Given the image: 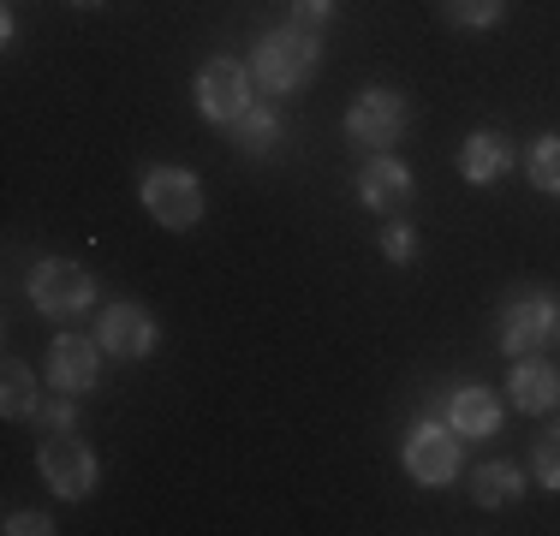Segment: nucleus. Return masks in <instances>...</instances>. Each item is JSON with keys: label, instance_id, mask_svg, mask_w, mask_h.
<instances>
[{"label": "nucleus", "instance_id": "nucleus-16", "mask_svg": "<svg viewBox=\"0 0 560 536\" xmlns=\"http://www.w3.org/2000/svg\"><path fill=\"white\" fill-rule=\"evenodd\" d=\"M36 375L31 364H19V358H7V370H0V411L7 418H36Z\"/></svg>", "mask_w": 560, "mask_h": 536}, {"label": "nucleus", "instance_id": "nucleus-18", "mask_svg": "<svg viewBox=\"0 0 560 536\" xmlns=\"http://www.w3.org/2000/svg\"><path fill=\"white\" fill-rule=\"evenodd\" d=\"M530 185H537V191H549V197H560V138L549 131V138H537L530 143Z\"/></svg>", "mask_w": 560, "mask_h": 536}, {"label": "nucleus", "instance_id": "nucleus-9", "mask_svg": "<svg viewBox=\"0 0 560 536\" xmlns=\"http://www.w3.org/2000/svg\"><path fill=\"white\" fill-rule=\"evenodd\" d=\"M96 340H102V352L108 358H150L155 352V316L143 311V304H108L96 322Z\"/></svg>", "mask_w": 560, "mask_h": 536}, {"label": "nucleus", "instance_id": "nucleus-22", "mask_svg": "<svg viewBox=\"0 0 560 536\" xmlns=\"http://www.w3.org/2000/svg\"><path fill=\"white\" fill-rule=\"evenodd\" d=\"M382 250H388V263H411L418 257V233H411V226H388V233H382Z\"/></svg>", "mask_w": 560, "mask_h": 536}, {"label": "nucleus", "instance_id": "nucleus-11", "mask_svg": "<svg viewBox=\"0 0 560 536\" xmlns=\"http://www.w3.org/2000/svg\"><path fill=\"white\" fill-rule=\"evenodd\" d=\"M358 197H364V209L376 214H399L411 203V167L394 155H376L364 173H358Z\"/></svg>", "mask_w": 560, "mask_h": 536}, {"label": "nucleus", "instance_id": "nucleus-13", "mask_svg": "<svg viewBox=\"0 0 560 536\" xmlns=\"http://www.w3.org/2000/svg\"><path fill=\"white\" fill-rule=\"evenodd\" d=\"M447 429H459L465 441H483L501 429V399L489 394V387H459V394H447Z\"/></svg>", "mask_w": 560, "mask_h": 536}, {"label": "nucleus", "instance_id": "nucleus-5", "mask_svg": "<svg viewBox=\"0 0 560 536\" xmlns=\"http://www.w3.org/2000/svg\"><path fill=\"white\" fill-rule=\"evenodd\" d=\"M560 328L555 316V299L549 292H518V299H506L501 311V352L506 358H530L537 346H549Z\"/></svg>", "mask_w": 560, "mask_h": 536}, {"label": "nucleus", "instance_id": "nucleus-25", "mask_svg": "<svg viewBox=\"0 0 560 536\" xmlns=\"http://www.w3.org/2000/svg\"><path fill=\"white\" fill-rule=\"evenodd\" d=\"M72 7H108V0H72Z\"/></svg>", "mask_w": 560, "mask_h": 536}, {"label": "nucleus", "instance_id": "nucleus-24", "mask_svg": "<svg viewBox=\"0 0 560 536\" xmlns=\"http://www.w3.org/2000/svg\"><path fill=\"white\" fill-rule=\"evenodd\" d=\"M36 418L48 429H72V399H55V406H36Z\"/></svg>", "mask_w": 560, "mask_h": 536}, {"label": "nucleus", "instance_id": "nucleus-15", "mask_svg": "<svg viewBox=\"0 0 560 536\" xmlns=\"http://www.w3.org/2000/svg\"><path fill=\"white\" fill-rule=\"evenodd\" d=\"M518 494H525V477H518L506 459H489V465L471 471V501L477 506H513Z\"/></svg>", "mask_w": 560, "mask_h": 536}, {"label": "nucleus", "instance_id": "nucleus-19", "mask_svg": "<svg viewBox=\"0 0 560 536\" xmlns=\"http://www.w3.org/2000/svg\"><path fill=\"white\" fill-rule=\"evenodd\" d=\"M506 0H447V19L465 24V31H489V24H501Z\"/></svg>", "mask_w": 560, "mask_h": 536}, {"label": "nucleus", "instance_id": "nucleus-20", "mask_svg": "<svg viewBox=\"0 0 560 536\" xmlns=\"http://www.w3.org/2000/svg\"><path fill=\"white\" fill-rule=\"evenodd\" d=\"M537 477H542V489L560 494V423L537 441Z\"/></svg>", "mask_w": 560, "mask_h": 536}, {"label": "nucleus", "instance_id": "nucleus-14", "mask_svg": "<svg viewBox=\"0 0 560 536\" xmlns=\"http://www.w3.org/2000/svg\"><path fill=\"white\" fill-rule=\"evenodd\" d=\"M506 167H513V143H506L501 131H477V138H465L459 173H465L471 185H495Z\"/></svg>", "mask_w": 560, "mask_h": 536}, {"label": "nucleus", "instance_id": "nucleus-17", "mask_svg": "<svg viewBox=\"0 0 560 536\" xmlns=\"http://www.w3.org/2000/svg\"><path fill=\"white\" fill-rule=\"evenodd\" d=\"M233 138H238V150H245V155H269L280 143V114H269V107L250 102L245 114L233 119Z\"/></svg>", "mask_w": 560, "mask_h": 536}, {"label": "nucleus", "instance_id": "nucleus-8", "mask_svg": "<svg viewBox=\"0 0 560 536\" xmlns=\"http://www.w3.org/2000/svg\"><path fill=\"white\" fill-rule=\"evenodd\" d=\"M406 471L423 482V489H442V482L459 477V429L447 423H418L406 435Z\"/></svg>", "mask_w": 560, "mask_h": 536}, {"label": "nucleus", "instance_id": "nucleus-23", "mask_svg": "<svg viewBox=\"0 0 560 536\" xmlns=\"http://www.w3.org/2000/svg\"><path fill=\"white\" fill-rule=\"evenodd\" d=\"M7 531H12V536H48L55 525H48L43 513H12V518H7Z\"/></svg>", "mask_w": 560, "mask_h": 536}, {"label": "nucleus", "instance_id": "nucleus-1", "mask_svg": "<svg viewBox=\"0 0 560 536\" xmlns=\"http://www.w3.org/2000/svg\"><path fill=\"white\" fill-rule=\"evenodd\" d=\"M316 60H323V48H316V31H299V24H280V31H269L257 43V54H250V78H257L262 90H299L311 84Z\"/></svg>", "mask_w": 560, "mask_h": 536}, {"label": "nucleus", "instance_id": "nucleus-21", "mask_svg": "<svg viewBox=\"0 0 560 536\" xmlns=\"http://www.w3.org/2000/svg\"><path fill=\"white\" fill-rule=\"evenodd\" d=\"M328 19H335V0H292V24L299 31H323Z\"/></svg>", "mask_w": 560, "mask_h": 536}, {"label": "nucleus", "instance_id": "nucleus-2", "mask_svg": "<svg viewBox=\"0 0 560 536\" xmlns=\"http://www.w3.org/2000/svg\"><path fill=\"white\" fill-rule=\"evenodd\" d=\"M90 299H96V280H90V268L84 263H66V257H48V263H36L31 268V304L43 316H78V311H90Z\"/></svg>", "mask_w": 560, "mask_h": 536}, {"label": "nucleus", "instance_id": "nucleus-6", "mask_svg": "<svg viewBox=\"0 0 560 536\" xmlns=\"http://www.w3.org/2000/svg\"><path fill=\"white\" fill-rule=\"evenodd\" d=\"M36 465H43L48 489H55L60 501H84V494L96 489V453H90L78 435H66V429H55V435L43 441Z\"/></svg>", "mask_w": 560, "mask_h": 536}, {"label": "nucleus", "instance_id": "nucleus-10", "mask_svg": "<svg viewBox=\"0 0 560 536\" xmlns=\"http://www.w3.org/2000/svg\"><path fill=\"white\" fill-rule=\"evenodd\" d=\"M96 364H102V340H84V334H60L48 346V382L60 394H84L96 382Z\"/></svg>", "mask_w": 560, "mask_h": 536}, {"label": "nucleus", "instance_id": "nucleus-7", "mask_svg": "<svg viewBox=\"0 0 560 536\" xmlns=\"http://www.w3.org/2000/svg\"><path fill=\"white\" fill-rule=\"evenodd\" d=\"M250 66H238V60H209L203 72H197V107H203V119H215V126H233L238 114L250 107Z\"/></svg>", "mask_w": 560, "mask_h": 536}, {"label": "nucleus", "instance_id": "nucleus-12", "mask_svg": "<svg viewBox=\"0 0 560 536\" xmlns=\"http://www.w3.org/2000/svg\"><path fill=\"white\" fill-rule=\"evenodd\" d=\"M513 411H530V418H542V411L560 406V370L542 364V358H525V364H513Z\"/></svg>", "mask_w": 560, "mask_h": 536}, {"label": "nucleus", "instance_id": "nucleus-4", "mask_svg": "<svg viewBox=\"0 0 560 536\" xmlns=\"http://www.w3.org/2000/svg\"><path fill=\"white\" fill-rule=\"evenodd\" d=\"M406 119H411V107L399 90H364V96L346 107V138L364 143V150H388V143H399Z\"/></svg>", "mask_w": 560, "mask_h": 536}, {"label": "nucleus", "instance_id": "nucleus-3", "mask_svg": "<svg viewBox=\"0 0 560 536\" xmlns=\"http://www.w3.org/2000/svg\"><path fill=\"white\" fill-rule=\"evenodd\" d=\"M143 209L162 226H173V233H185L203 214V185H197L191 167H150L143 173Z\"/></svg>", "mask_w": 560, "mask_h": 536}]
</instances>
